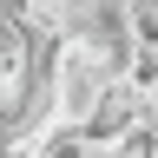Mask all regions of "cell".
<instances>
[{
	"instance_id": "cell-2",
	"label": "cell",
	"mask_w": 158,
	"mask_h": 158,
	"mask_svg": "<svg viewBox=\"0 0 158 158\" xmlns=\"http://www.w3.org/2000/svg\"><path fill=\"white\" fill-rule=\"evenodd\" d=\"M125 27H132V53L158 59V0H125Z\"/></svg>"
},
{
	"instance_id": "cell-1",
	"label": "cell",
	"mask_w": 158,
	"mask_h": 158,
	"mask_svg": "<svg viewBox=\"0 0 158 158\" xmlns=\"http://www.w3.org/2000/svg\"><path fill=\"white\" fill-rule=\"evenodd\" d=\"M138 118H145V92H138L125 73H118V79H106V92L92 99V112L79 118L73 132H86L92 145H112V138H125V132L138 125Z\"/></svg>"
}]
</instances>
